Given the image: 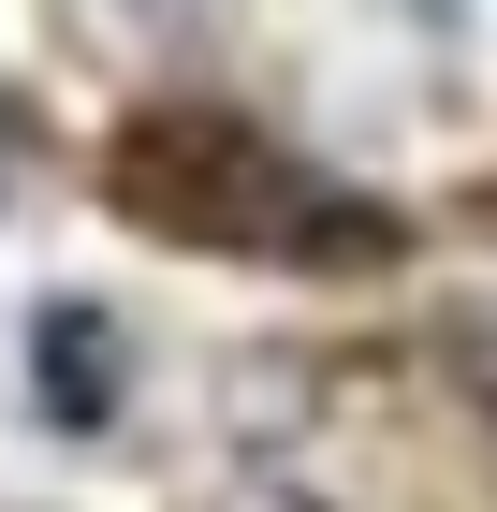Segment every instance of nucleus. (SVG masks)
Segmentation results:
<instances>
[{"label": "nucleus", "instance_id": "nucleus-1", "mask_svg": "<svg viewBox=\"0 0 497 512\" xmlns=\"http://www.w3.org/2000/svg\"><path fill=\"white\" fill-rule=\"evenodd\" d=\"M30 395H44V425H74V439H103V425H117L132 352H117V322L88 308V293H59V308L30 322Z\"/></svg>", "mask_w": 497, "mask_h": 512}, {"label": "nucleus", "instance_id": "nucleus-2", "mask_svg": "<svg viewBox=\"0 0 497 512\" xmlns=\"http://www.w3.org/2000/svg\"><path fill=\"white\" fill-rule=\"evenodd\" d=\"M0 191H15V118H0Z\"/></svg>", "mask_w": 497, "mask_h": 512}]
</instances>
